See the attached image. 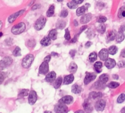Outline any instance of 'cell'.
Segmentation results:
<instances>
[{
	"instance_id": "cell-1",
	"label": "cell",
	"mask_w": 125,
	"mask_h": 113,
	"mask_svg": "<svg viewBox=\"0 0 125 113\" xmlns=\"http://www.w3.org/2000/svg\"><path fill=\"white\" fill-rule=\"evenodd\" d=\"M26 29V26H25V24L24 23L21 22L19 23L17 25H15L12 27V28L11 31L12 32V34L15 35H18L22 33Z\"/></svg>"
},
{
	"instance_id": "cell-2",
	"label": "cell",
	"mask_w": 125,
	"mask_h": 113,
	"mask_svg": "<svg viewBox=\"0 0 125 113\" xmlns=\"http://www.w3.org/2000/svg\"><path fill=\"white\" fill-rule=\"evenodd\" d=\"M33 61H34V56L33 55L29 54L26 55L22 61V64H21L22 67L25 68H29L31 66Z\"/></svg>"
},
{
	"instance_id": "cell-3",
	"label": "cell",
	"mask_w": 125,
	"mask_h": 113,
	"mask_svg": "<svg viewBox=\"0 0 125 113\" xmlns=\"http://www.w3.org/2000/svg\"><path fill=\"white\" fill-rule=\"evenodd\" d=\"M55 112L56 113H68V108L65 104L59 102L55 106Z\"/></svg>"
},
{
	"instance_id": "cell-4",
	"label": "cell",
	"mask_w": 125,
	"mask_h": 113,
	"mask_svg": "<svg viewBox=\"0 0 125 113\" xmlns=\"http://www.w3.org/2000/svg\"><path fill=\"white\" fill-rule=\"evenodd\" d=\"M46 23V19L44 17H41L39 19L37 20L34 25V28L38 31H40L44 28Z\"/></svg>"
},
{
	"instance_id": "cell-5",
	"label": "cell",
	"mask_w": 125,
	"mask_h": 113,
	"mask_svg": "<svg viewBox=\"0 0 125 113\" xmlns=\"http://www.w3.org/2000/svg\"><path fill=\"white\" fill-rule=\"evenodd\" d=\"M12 63V59L9 56L4 57L0 61V70H3L10 66Z\"/></svg>"
},
{
	"instance_id": "cell-6",
	"label": "cell",
	"mask_w": 125,
	"mask_h": 113,
	"mask_svg": "<svg viewBox=\"0 0 125 113\" xmlns=\"http://www.w3.org/2000/svg\"><path fill=\"white\" fill-rule=\"evenodd\" d=\"M105 104H106V103H105V101L104 100H99L96 102L95 105H94L96 110L98 111H103L105 108Z\"/></svg>"
},
{
	"instance_id": "cell-7",
	"label": "cell",
	"mask_w": 125,
	"mask_h": 113,
	"mask_svg": "<svg viewBox=\"0 0 125 113\" xmlns=\"http://www.w3.org/2000/svg\"><path fill=\"white\" fill-rule=\"evenodd\" d=\"M96 77V75L94 73H89V72H87L86 73V76H85V79H84V84L85 85H88L91 81L95 80Z\"/></svg>"
},
{
	"instance_id": "cell-8",
	"label": "cell",
	"mask_w": 125,
	"mask_h": 113,
	"mask_svg": "<svg viewBox=\"0 0 125 113\" xmlns=\"http://www.w3.org/2000/svg\"><path fill=\"white\" fill-rule=\"evenodd\" d=\"M49 70V63L44 61L40 66L39 68V73L42 75H45L48 73Z\"/></svg>"
},
{
	"instance_id": "cell-9",
	"label": "cell",
	"mask_w": 125,
	"mask_h": 113,
	"mask_svg": "<svg viewBox=\"0 0 125 113\" xmlns=\"http://www.w3.org/2000/svg\"><path fill=\"white\" fill-rule=\"evenodd\" d=\"M38 99V96H37L36 92L34 91H31L29 93L28 96V102L31 105H33L36 102Z\"/></svg>"
},
{
	"instance_id": "cell-10",
	"label": "cell",
	"mask_w": 125,
	"mask_h": 113,
	"mask_svg": "<svg viewBox=\"0 0 125 113\" xmlns=\"http://www.w3.org/2000/svg\"><path fill=\"white\" fill-rule=\"evenodd\" d=\"M24 12H25V10H21L17 12L14 13V14H12V15L8 18V21H9V23H12L14 22V21H15V20H16L19 16H20V15H22V14H23Z\"/></svg>"
},
{
	"instance_id": "cell-11",
	"label": "cell",
	"mask_w": 125,
	"mask_h": 113,
	"mask_svg": "<svg viewBox=\"0 0 125 113\" xmlns=\"http://www.w3.org/2000/svg\"><path fill=\"white\" fill-rule=\"evenodd\" d=\"M99 57L102 61H106L109 57V52L108 50L105 48H103L99 51Z\"/></svg>"
},
{
	"instance_id": "cell-12",
	"label": "cell",
	"mask_w": 125,
	"mask_h": 113,
	"mask_svg": "<svg viewBox=\"0 0 125 113\" xmlns=\"http://www.w3.org/2000/svg\"><path fill=\"white\" fill-rule=\"evenodd\" d=\"M84 110L87 113H90L93 111V106L88 100H86L83 104Z\"/></svg>"
},
{
	"instance_id": "cell-13",
	"label": "cell",
	"mask_w": 125,
	"mask_h": 113,
	"mask_svg": "<svg viewBox=\"0 0 125 113\" xmlns=\"http://www.w3.org/2000/svg\"><path fill=\"white\" fill-rule=\"evenodd\" d=\"M73 97L71 95H66L63 97L60 100L59 102H61L62 103H64L65 104H69L73 103Z\"/></svg>"
},
{
	"instance_id": "cell-14",
	"label": "cell",
	"mask_w": 125,
	"mask_h": 113,
	"mask_svg": "<svg viewBox=\"0 0 125 113\" xmlns=\"http://www.w3.org/2000/svg\"><path fill=\"white\" fill-rule=\"evenodd\" d=\"M116 66V62L114 59L108 58L105 62V66L109 69L114 68Z\"/></svg>"
},
{
	"instance_id": "cell-15",
	"label": "cell",
	"mask_w": 125,
	"mask_h": 113,
	"mask_svg": "<svg viewBox=\"0 0 125 113\" xmlns=\"http://www.w3.org/2000/svg\"><path fill=\"white\" fill-rule=\"evenodd\" d=\"M56 73L55 72H50L47 74L45 76V80L49 83H52L56 79Z\"/></svg>"
},
{
	"instance_id": "cell-16",
	"label": "cell",
	"mask_w": 125,
	"mask_h": 113,
	"mask_svg": "<svg viewBox=\"0 0 125 113\" xmlns=\"http://www.w3.org/2000/svg\"><path fill=\"white\" fill-rule=\"evenodd\" d=\"M92 19V15L90 13L83 15L80 19V22L82 24H86L88 23Z\"/></svg>"
},
{
	"instance_id": "cell-17",
	"label": "cell",
	"mask_w": 125,
	"mask_h": 113,
	"mask_svg": "<svg viewBox=\"0 0 125 113\" xmlns=\"http://www.w3.org/2000/svg\"><path fill=\"white\" fill-rule=\"evenodd\" d=\"M125 34H124V31H121V30H119L118 32L116 34V40L118 43H120L125 39Z\"/></svg>"
},
{
	"instance_id": "cell-18",
	"label": "cell",
	"mask_w": 125,
	"mask_h": 113,
	"mask_svg": "<svg viewBox=\"0 0 125 113\" xmlns=\"http://www.w3.org/2000/svg\"><path fill=\"white\" fill-rule=\"evenodd\" d=\"M74 75L73 74L69 75H67L64 78V80H63V83L64 85H69V84L72 83L73 81H74Z\"/></svg>"
},
{
	"instance_id": "cell-19",
	"label": "cell",
	"mask_w": 125,
	"mask_h": 113,
	"mask_svg": "<svg viewBox=\"0 0 125 113\" xmlns=\"http://www.w3.org/2000/svg\"><path fill=\"white\" fill-rule=\"evenodd\" d=\"M116 34L117 33H116L115 30H112V31H109L107 33V36L108 40L109 41H112V40H114L116 38Z\"/></svg>"
},
{
	"instance_id": "cell-20",
	"label": "cell",
	"mask_w": 125,
	"mask_h": 113,
	"mask_svg": "<svg viewBox=\"0 0 125 113\" xmlns=\"http://www.w3.org/2000/svg\"><path fill=\"white\" fill-rule=\"evenodd\" d=\"M71 91L75 94H78L82 92V87L77 84H75L72 87Z\"/></svg>"
},
{
	"instance_id": "cell-21",
	"label": "cell",
	"mask_w": 125,
	"mask_h": 113,
	"mask_svg": "<svg viewBox=\"0 0 125 113\" xmlns=\"http://www.w3.org/2000/svg\"><path fill=\"white\" fill-rule=\"evenodd\" d=\"M103 97V94L100 92H91L90 94V97L93 99H97Z\"/></svg>"
},
{
	"instance_id": "cell-22",
	"label": "cell",
	"mask_w": 125,
	"mask_h": 113,
	"mask_svg": "<svg viewBox=\"0 0 125 113\" xmlns=\"http://www.w3.org/2000/svg\"><path fill=\"white\" fill-rule=\"evenodd\" d=\"M51 44V39L49 37H45L41 41V44L43 46H49Z\"/></svg>"
},
{
	"instance_id": "cell-23",
	"label": "cell",
	"mask_w": 125,
	"mask_h": 113,
	"mask_svg": "<svg viewBox=\"0 0 125 113\" xmlns=\"http://www.w3.org/2000/svg\"><path fill=\"white\" fill-rule=\"evenodd\" d=\"M102 67H103V64H102L101 62H99V61L96 62L94 64V70H95L96 72H98V73H101V72Z\"/></svg>"
},
{
	"instance_id": "cell-24",
	"label": "cell",
	"mask_w": 125,
	"mask_h": 113,
	"mask_svg": "<svg viewBox=\"0 0 125 113\" xmlns=\"http://www.w3.org/2000/svg\"><path fill=\"white\" fill-rule=\"evenodd\" d=\"M66 25V21H64V20H60L57 21L56 23V26L58 29H62L65 28Z\"/></svg>"
},
{
	"instance_id": "cell-25",
	"label": "cell",
	"mask_w": 125,
	"mask_h": 113,
	"mask_svg": "<svg viewBox=\"0 0 125 113\" xmlns=\"http://www.w3.org/2000/svg\"><path fill=\"white\" fill-rule=\"evenodd\" d=\"M86 10V8L85 6L80 7V8H79L77 9V11H76L77 15V16H81V15H83V14H85Z\"/></svg>"
},
{
	"instance_id": "cell-26",
	"label": "cell",
	"mask_w": 125,
	"mask_h": 113,
	"mask_svg": "<svg viewBox=\"0 0 125 113\" xmlns=\"http://www.w3.org/2000/svg\"><path fill=\"white\" fill-rule=\"evenodd\" d=\"M48 37L51 40H55L57 37V31L56 29H52L50 31Z\"/></svg>"
},
{
	"instance_id": "cell-27",
	"label": "cell",
	"mask_w": 125,
	"mask_h": 113,
	"mask_svg": "<svg viewBox=\"0 0 125 113\" xmlns=\"http://www.w3.org/2000/svg\"><path fill=\"white\" fill-rule=\"evenodd\" d=\"M99 81L104 84L106 83L109 81V76H108V75L105 74V73L99 76Z\"/></svg>"
},
{
	"instance_id": "cell-28",
	"label": "cell",
	"mask_w": 125,
	"mask_h": 113,
	"mask_svg": "<svg viewBox=\"0 0 125 113\" xmlns=\"http://www.w3.org/2000/svg\"><path fill=\"white\" fill-rule=\"evenodd\" d=\"M62 83V77L60 76V77L58 78L55 81V83H54V87L55 89H58L59 87L61 86V84Z\"/></svg>"
},
{
	"instance_id": "cell-29",
	"label": "cell",
	"mask_w": 125,
	"mask_h": 113,
	"mask_svg": "<svg viewBox=\"0 0 125 113\" xmlns=\"http://www.w3.org/2000/svg\"><path fill=\"white\" fill-rule=\"evenodd\" d=\"M118 51V48L116 47L115 45H113V46H111L109 47V48L108 49V52H109V54L112 55H114L117 53Z\"/></svg>"
},
{
	"instance_id": "cell-30",
	"label": "cell",
	"mask_w": 125,
	"mask_h": 113,
	"mask_svg": "<svg viewBox=\"0 0 125 113\" xmlns=\"http://www.w3.org/2000/svg\"><path fill=\"white\" fill-rule=\"evenodd\" d=\"M54 12H55V6H54V5L50 6L49 9H48L47 12V16L48 17H52V15H53Z\"/></svg>"
},
{
	"instance_id": "cell-31",
	"label": "cell",
	"mask_w": 125,
	"mask_h": 113,
	"mask_svg": "<svg viewBox=\"0 0 125 113\" xmlns=\"http://www.w3.org/2000/svg\"><path fill=\"white\" fill-rule=\"evenodd\" d=\"M77 70V66L75 63L74 62H71V64L69 65V71L71 73H74Z\"/></svg>"
},
{
	"instance_id": "cell-32",
	"label": "cell",
	"mask_w": 125,
	"mask_h": 113,
	"mask_svg": "<svg viewBox=\"0 0 125 113\" xmlns=\"http://www.w3.org/2000/svg\"><path fill=\"white\" fill-rule=\"evenodd\" d=\"M89 61L91 62H93L97 59V53L96 52H92L89 55Z\"/></svg>"
},
{
	"instance_id": "cell-33",
	"label": "cell",
	"mask_w": 125,
	"mask_h": 113,
	"mask_svg": "<svg viewBox=\"0 0 125 113\" xmlns=\"http://www.w3.org/2000/svg\"><path fill=\"white\" fill-rule=\"evenodd\" d=\"M96 29L98 32L103 34L105 31V26L104 23H101L98 27L96 28Z\"/></svg>"
},
{
	"instance_id": "cell-34",
	"label": "cell",
	"mask_w": 125,
	"mask_h": 113,
	"mask_svg": "<svg viewBox=\"0 0 125 113\" xmlns=\"http://www.w3.org/2000/svg\"><path fill=\"white\" fill-rule=\"evenodd\" d=\"M13 55L15 57H17V56H21V49L20 48V47H17L15 48V50L13 51Z\"/></svg>"
},
{
	"instance_id": "cell-35",
	"label": "cell",
	"mask_w": 125,
	"mask_h": 113,
	"mask_svg": "<svg viewBox=\"0 0 125 113\" xmlns=\"http://www.w3.org/2000/svg\"><path fill=\"white\" fill-rule=\"evenodd\" d=\"M77 5L78 4H77L76 3H74V1H71L67 4V6H68V8L71 9H75V8H77Z\"/></svg>"
},
{
	"instance_id": "cell-36",
	"label": "cell",
	"mask_w": 125,
	"mask_h": 113,
	"mask_svg": "<svg viewBox=\"0 0 125 113\" xmlns=\"http://www.w3.org/2000/svg\"><path fill=\"white\" fill-rule=\"evenodd\" d=\"M28 92L29 90L28 89H22L20 91V93H19V97H25V96H27L28 95Z\"/></svg>"
},
{
	"instance_id": "cell-37",
	"label": "cell",
	"mask_w": 125,
	"mask_h": 113,
	"mask_svg": "<svg viewBox=\"0 0 125 113\" xmlns=\"http://www.w3.org/2000/svg\"><path fill=\"white\" fill-rule=\"evenodd\" d=\"M119 86H120V84H119L118 83L114 82V81H113V82L110 83L109 84V85H108V87H110V88H111V89H115V88H116V87H118Z\"/></svg>"
},
{
	"instance_id": "cell-38",
	"label": "cell",
	"mask_w": 125,
	"mask_h": 113,
	"mask_svg": "<svg viewBox=\"0 0 125 113\" xmlns=\"http://www.w3.org/2000/svg\"><path fill=\"white\" fill-rule=\"evenodd\" d=\"M125 100V94H121L119 95V97L117 98V103H121Z\"/></svg>"
},
{
	"instance_id": "cell-39",
	"label": "cell",
	"mask_w": 125,
	"mask_h": 113,
	"mask_svg": "<svg viewBox=\"0 0 125 113\" xmlns=\"http://www.w3.org/2000/svg\"><path fill=\"white\" fill-rule=\"evenodd\" d=\"M118 17L123 18L125 17V8H121L120 9L118 12Z\"/></svg>"
},
{
	"instance_id": "cell-40",
	"label": "cell",
	"mask_w": 125,
	"mask_h": 113,
	"mask_svg": "<svg viewBox=\"0 0 125 113\" xmlns=\"http://www.w3.org/2000/svg\"><path fill=\"white\" fill-rule=\"evenodd\" d=\"M107 21V18L105 17L104 16H100L98 17V20H97V21L99 23H104V22Z\"/></svg>"
},
{
	"instance_id": "cell-41",
	"label": "cell",
	"mask_w": 125,
	"mask_h": 113,
	"mask_svg": "<svg viewBox=\"0 0 125 113\" xmlns=\"http://www.w3.org/2000/svg\"><path fill=\"white\" fill-rule=\"evenodd\" d=\"M68 15V10H66V9H64L62 10V11L60 13V17L62 18H66Z\"/></svg>"
},
{
	"instance_id": "cell-42",
	"label": "cell",
	"mask_w": 125,
	"mask_h": 113,
	"mask_svg": "<svg viewBox=\"0 0 125 113\" xmlns=\"http://www.w3.org/2000/svg\"><path fill=\"white\" fill-rule=\"evenodd\" d=\"M64 37H65V39L67 40H69L71 39V35L70 32L68 29H66L65 31V35H64Z\"/></svg>"
},
{
	"instance_id": "cell-43",
	"label": "cell",
	"mask_w": 125,
	"mask_h": 113,
	"mask_svg": "<svg viewBox=\"0 0 125 113\" xmlns=\"http://www.w3.org/2000/svg\"><path fill=\"white\" fill-rule=\"evenodd\" d=\"M118 66L119 67H125V62H123V61H120L118 64Z\"/></svg>"
},
{
	"instance_id": "cell-44",
	"label": "cell",
	"mask_w": 125,
	"mask_h": 113,
	"mask_svg": "<svg viewBox=\"0 0 125 113\" xmlns=\"http://www.w3.org/2000/svg\"><path fill=\"white\" fill-rule=\"evenodd\" d=\"M50 59H51V57H50V55H49V56H47L46 57L44 58V61H45V62H48V63H49V62H50Z\"/></svg>"
},
{
	"instance_id": "cell-45",
	"label": "cell",
	"mask_w": 125,
	"mask_h": 113,
	"mask_svg": "<svg viewBox=\"0 0 125 113\" xmlns=\"http://www.w3.org/2000/svg\"><path fill=\"white\" fill-rule=\"evenodd\" d=\"M84 0H73V1H74V3H76L77 4H80L81 3H83Z\"/></svg>"
},
{
	"instance_id": "cell-46",
	"label": "cell",
	"mask_w": 125,
	"mask_h": 113,
	"mask_svg": "<svg viewBox=\"0 0 125 113\" xmlns=\"http://www.w3.org/2000/svg\"><path fill=\"white\" fill-rule=\"evenodd\" d=\"M41 8V5L40 4H36V5L33 6V8H32V10H35V9H39Z\"/></svg>"
},
{
	"instance_id": "cell-47",
	"label": "cell",
	"mask_w": 125,
	"mask_h": 113,
	"mask_svg": "<svg viewBox=\"0 0 125 113\" xmlns=\"http://www.w3.org/2000/svg\"><path fill=\"white\" fill-rule=\"evenodd\" d=\"M4 76H3V75L1 73H0V85L4 81Z\"/></svg>"
},
{
	"instance_id": "cell-48",
	"label": "cell",
	"mask_w": 125,
	"mask_h": 113,
	"mask_svg": "<svg viewBox=\"0 0 125 113\" xmlns=\"http://www.w3.org/2000/svg\"><path fill=\"white\" fill-rule=\"evenodd\" d=\"M92 45V43L91 42H87L85 44V47L87 48L90 47H91V45Z\"/></svg>"
},
{
	"instance_id": "cell-49",
	"label": "cell",
	"mask_w": 125,
	"mask_h": 113,
	"mask_svg": "<svg viewBox=\"0 0 125 113\" xmlns=\"http://www.w3.org/2000/svg\"><path fill=\"white\" fill-rule=\"evenodd\" d=\"M121 56L122 57H125V49H123V50L121 51Z\"/></svg>"
},
{
	"instance_id": "cell-50",
	"label": "cell",
	"mask_w": 125,
	"mask_h": 113,
	"mask_svg": "<svg viewBox=\"0 0 125 113\" xmlns=\"http://www.w3.org/2000/svg\"><path fill=\"white\" fill-rule=\"evenodd\" d=\"M86 28H87V26H82V27H81V28H80V32H79V34H80L82 32V31H84L85 29H86Z\"/></svg>"
},
{
	"instance_id": "cell-51",
	"label": "cell",
	"mask_w": 125,
	"mask_h": 113,
	"mask_svg": "<svg viewBox=\"0 0 125 113\" xmlns=\"http://www.w3.org/2000/svg\"><path fill=\"white\" fill-rule=\"evenodd\" d=\"M75 50H71V51H70V55H71V56L73 57H74V55H75Z\"/></svg>"
},
{
	"instance_id": "cell-52",
	"label": "cell",
	"mask_w": 125,
	"mask_h": 113,
	"mask_svg": "<svg viewBox=\"0 0 125 113\" xmlns=\"http://www.w3.org/2000/svg\"><path fill=\"white\" fill-rule=\"evenodd\" d=\"M77 36H75V37H74V39H73V40H71V42H72V43H75V42H76L77 40V38H78V37H77Z\"/></svg>"
},
{
	"instance_id": "cell-53",
	"label": "cell",
	"mask_w": 125,
	"mask_h": 113,
	"mask_svg": "<svg viewBox=\"0 0 125 113\" xmlns=\"http://www.w3.org/2000/svg\"><path fill=\"white\" fill-rule=\"evenodd\" d=\"M120 29L125 32V25H122V26H121V27H120Z\"/></svg>"
},
{
	"instance_id": "cell-54",
	"label": "cell",
	"mask_w": 125,
	"mask_h": 113,
	"mask_svg": "<svg viewBox=\"0 0 125 113\" xmlns=\"http://www.w3.org/2000/svg\"><path fill=\"white\" fill-rule=\"evenodd\" d=\"M113 78L115 79V80H118V76L117 75H113Z\"/></svg>"
},
{
	"instance_id": "cell-55",
	"label": "cell",
	"mask_w": 125,
	"mask_h": 113,
	"mask_svg": "<svg viewBox=\"0 0 125 113\" xmlns=\"http://www.w3.org/2000/svg\"><path fill=\"white\" fill-rule=\"evenodd\" d=\"M74 26H78V25H79V24H78V22H77V20H74Z\"/></svg>"
},
{
	"instance_id": "cell-56",
	"label": "cell",
	"mask_w": 125,
	"mask_h": 113,
	"mask_svg": "<svg viewBox=\"0 0 125 113\" xmlns=\"http://www.w3.org/2000/svg\"><path fill=\"white\" fill-rule=\"evenodd\" d=\"M75 113H84L83 111H82V110H78V111H77Z\"/></svg>"
},
{
	"instance_id": "cell-57",
	"label": "cell",
	"mask_w": 125,
	"mask_h": 113,
	"mask_svg": "<svg viewBox=\"0 0 125 113\" xmlns=\"http://www.w3.org/2000/svg\"><path fill=\"white\" fill-rule=\"evenodd\" d=\"M121 113H125V106L123 107V108L122 109H121Z\"/></svg>"
},
{
	"instance_id": "cell-58",
	"label": "cell",
	"mask_w": 125,
	"mask_h": 113,
	"mask_svg": "<svg viewBox=\"0 0 125 113\" xmlns=\"http://www.w3.org/2000/svg\"><path fill=\"white\" fill-rule=\"evenodd\" d=\"M52 55H53V56H58V55L57 53H55V52H52Z\"/></svg>"
},
{
	"instance_id": "cell-59",
	"label": "cell",
	"mask_w": 125,
	"mask_h": 113,
	"mask_svg": "<svg viewBox=\"0 0 125 113\" xmlns=\"http://www.w3.org/2000/svg\"><path fill=\"white\" fill-rule=\"evenodd\" d=\"M2 26H3V23H2L1 21H0V29H1Z\"/></svg>"
},
{
	"instance_id": "cell-60",
	"label": "cell",
	"mask_w": 125,
	"mask_h": 113,
	"mask_svg": "<svg viewBox=\"0 0 125 113\" xmlns=\"http://www.w3.org/2000/svg\"><path fill=\"white\" fill-rule=\"evenodd\" d=\"M44 113H52L51 111H46L44 112Z\"/></svg>"
},
{
	"instance_id": "cell-61",
	"label": "cell",
	"mask_w": 125,
	"mask_h": 113,
	"mask_svg": "<svg viewBox=\"0 0 125 113\" xmlns=\"http://www.w3.org/2000/svg\"><path fill=\"white\" fill-rule=\"evenodd\" d=\"M2 36H3V33H2V32H0V37H1Z\"/></svg>"
},
{
	"instance_id": "cell-62",
	"label": "cell",
	"mask_w": 125,
	"mask_h": 113,
	"mask_svg": "<svg viewBox=\"0 0 125 113\" xmlns=\"http://www.w3.org/2000/svg\"><path fill=\"white\" fill-rule=\"evenodd\" d=\"M58 1V2H61V1H63V0H57Z\"/></svg>"
},
{
	"instance_id": "cell-63",
	"label": "cell",
	"mask_w": 125,
	"mask_h": 113,
	"mask_svg": "<svg viewBox=\"0 0 125 113\" xmlns=\"http://www.w3.org/2000/svg\"></svg>"
}]
</instances>
